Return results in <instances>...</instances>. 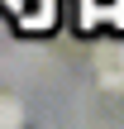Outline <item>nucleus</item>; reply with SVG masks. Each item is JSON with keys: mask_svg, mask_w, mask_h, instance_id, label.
I'll list each match as a JSON object with an SVG mask.
<instances>
[{"mask_svg": "<svg viewBox=\"0 0 124 129\" xmlns=\"http://www.w3.org/2000/svg\"><path fill=\"white\" fill-rule=\"evenodd\" d=\"M96 81L105 91H119L124 86V48H100L96 53Z\"/></svg>", "mask_w": 124, "mask_h": 129, "instance_id": "nucleus-1", "label": "nucleus"}, {"mask_svg": "<svg viewBox=\"0 0 124 129\" xmlns=\"http://www.w3.org/2000/svg\"><path fill=\"white\" fill-rule=\"evenodd\" d=\"M19 120H24V105H19L14 96H0V129L5 124H19Z\"/></svg>", "mask_w": 124, "mask_h": 129, "instance_id": "nucleus-2", "label": "nucleus"}]
</instances>
